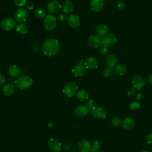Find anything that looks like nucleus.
<instances>
[{
	"label": "nucleus",
	"instance_id": "obj_6",
	"mask_svg": "<svg viewBox=\"0 0 152 152\" xmlns=\"http://www.w3.org/2000/svg\"><path fill=\"white\" fill-rule=\"evenodd\" d=\"M1 27L5 31H10L16 27V21L11 17H5L0 23Z\"/></svg>",
	"mask_w": 152,
	"mask_h": 152
},
{
	"label": "nucleus",
	"instance_id": "obj_48",
	"mask_svg": "<svg viewBox=\"0 0 152 152\" xmlns=\"http://www.w3.org/2000/svg\"><path fill=\"white\" fill-rule=\"evenodd\" d=\"M121 1H124V0H121Z\"/></svg>",
	"mask_w": 152,
	"mask_h": 152
},
{
	"label": "nucleus",
	"instance_id": "obj_11",
	"mask_svg": "<svg viewBox=\"0 0 152 152\" xmlns=\"http://www.w3.org/2000/svg\"><path fill=\"white\" fill-rule=\"evenodd\" d=\"M48 147L53 152H59L62 150V145L61 143L55 138H50L48 141Z\"/></svg>",
	"mask_w": 152,
	"mask_h": 152
},
{
	"label": "nucleus",
	"instance_id": "obj_34",
	"mask_svg": "<svg viewBox=\"0 0 152 152\" xmlns=\"http://www.w3.org/2000/svg\"><path fill=\"white\" fill-rule=\"evenodd\" d=\"M102 147V144L100 142V141H98V140H96L94 141L93 142L92 144H91V147L93 149L95 150H99Z\"/></svg>",
	"mask_w": 152,
	"mask_h": 152
},
{
	"label": "nucleus",
	"instance_id": "obj_15",
	"mask_svg": "<svg viewBox=\"0 0 152 152\" xmlns=\"http://www.w3.org/2000/svg\"><path fill=\"white\" fill-rule=\"evenodd\" d=\"M86 68L84 64L78 63L74 66L72 69V72L75 77H82L84 74L86 72Z\"/></svg>",
	"mask_w": 152,
	"mask_h": 152
},
{
	"label": "nucleus",
	"instance_id": "obj_41",
	"mask_svg": "<svg viewBox=\"0 0 152 152\" xmlns=\"http://www.w3.org/2000/svg\"><path fill=\"white\" fill-rule=\"evenodd\" d=\"M34 5L33 2H28L26 4V8L30 10H33L34 8Z\"/></svg>",
	"mask_w": 152,
	"mask_h": 152
},
{
	"label": "nucleus",
	"instance_id": "obj_25",
	"mask_svg": "<svg viewBox=\"0 0 152 152\" xmlns=\"http://www.w3.org/2000/svg\"><path fill=\"white\" fill-rule=\"evenodd\" d=\"M117 61V58L113 54H109L106 58V63L108 67L110 68L114 67L116 65Z\"/></svg>",
	"mask_w": 152,
	"mask_h": 152
},
{
	"label": "nucleus",
	"instance_id": "obj_47",
	"mask_svg": "<svg viewBox=\"0 0 152 152\" xmlns=\"http://www.w3.org/2000/svg\"><path fill=\"white\" fill-rule=\"evenodd\" d=\"M141 152H149V151H146V150H145V151H141Z\"/></svg>",
	"mask_w": 152,
	"mask_h": 152
},
{
	"label": "nucleus",
	"instance_id": "obj_17",
	"mask_svg": "<svg viewBox=\"0 0 152 152\" xmlns=\"http://www.w3.org/2000/svg\"><path fill=\"white\" fill-rule=\"evenodd\" d=\"M104 5V0H91L90 7L91 11L94 12L100 11Z\"/></svg>",
	"mask_w": 152,
	"mask_h": 152
},
{
	"label": "nucleus",
	"instance_id": "obj_42",
	"mask_svg": "<svg viewBox=\"0 0 152 152\" xmlns=\"http://www.w3.org/2000/svg\"><path fill=\"white\" fill-rule=\"evenodd\" d=\"M62 148H63V149H64L65 151H68V150H69L70 149L71 145H70L69 144H68V143H65V144H64L62 145Z\"/></svg>",
	"mask_w": 152,
	"mask_h": 152
},
{
	"label": "nucleus",
	"instance_id": "obj_43",
	"mask_svg": "<svg viewBox=\"0 0 152 152\" xmlns=\"http://www.w3.org/2000/svg\"><path fill=\"white\" fill-rule=\"evenodd\" d=\"M147 80H148V81L149 82L150 84H152V72L150 73L148 76V78H147Z\"/></svg>",
	"mask_w": 152,
	"mask_h": 152
},
{
	"label": "nucleus",
	"instance_id": "obj_13",
	"mask_svg": "<svg viewBox=\"0 0 152 152\" xmlns=\"http://www.w3.org/2000/svg\"><path fill=\"white\" fill-rule=\"evenodd\" d=\"M132 84L134 88L137 90H140L145 85V81L142 76L135 75L132 77Z\"/></svg>",
	"mask_w": 152,
	"mask_h": 152
},
{
	"label": "nucleus",
	"instance_id": "obj_10",
	"mask_svg": "<svg viewBox=\"0 0 152 152\" xmlns=\"http://www.w3.org/2000/svg\"><path fill=\"white\" fill-rule=\"evenodd\" d=\"M61 3L57 0H53L49 2L46 7L48 11L50 14H55L58 12L62 8Z\"/></svg>",
	"mask_w": 152,
	"mask_h": 152
},
{
	"label": "nucleus",
	"instance_id": "obj_16",
	"mask_svg": "<svg viewBox=\"0 0 152 152\" xmlns=\"http://www.w3.org/2000/svg\"><path fill=\"white\" fill-rule=\"evenodd\" d=\"M15 91H16L15 86L11 83H8L5 84L3 87L2 90V94L7 97H9L13 95L15 93Z\"/></svg>",
	"mask_w": 152,
	"mask_h": 152
},
{
	"label": "nucleus",
	"instance_id": "obj_49",
	"mask_svg": "<svg viewBox=\"0 0 152 152\" xmlns=\"http://www.w3.org/2000/svg\"><path fill=\"white\" fill-rule=\"evenodd\" d=\"M81 152H82V151H81Z\"/></svg>",
	"mask_w": 152,
	"mask_h": 152
},
{
	"label": "nucleus",
	"instance_id": "obj_39",
	"mask_svg": "<svg viewBox=\"0 0 152 152\" xmlns=\"http://www.w3.org/2000/svg\"><path fill=\"white\" fill-rule=\"evenodd\" d=\"M117 7H118V9H119V10H124V9L125 8L126 5H125V4L123 1H119V2L118 3Z\"/></svg>",
	"mask_w": 152,
	"mask_h": 152
},
{
	"label": "nucleus",
	"instance_id": "obj_28",
	"mask_svg": "<svg viewBox=\"0 0 152 152\" xmlns=\"http://www.w3.org/2000/svg\"><path fill=\"white\" fill-rule=\"evenodd\" d=\"M34 14L37 18L40 19L45 18V17L46 16L45 10L40 7H39L36 9V10L34 11Z\"/></svg>",
	"mask_w": 152,
	"mask_h": 152
},
{
	"label": "nucleus",
	"instance_id": "obj_46",
	"mask_svg": "<svg viewBox=\"0 0 152 152\" xmlns=\"http://www.w3.org/2000/svg\"><path fill=\"white\" fill-rule=\"evenodd\" d=\"M48 126L50 127V128L52 127V126H53V123H52V122H49V123L48 124Z\"/></svg>",
	"mask_w": 152,
	"mask_h": 152
},
{
	"label": "nucleus",
	"instance_id": "obj_4",
	"mask_svg": "<svg viewBox=\"0 0 152 152\" xmlns=\"http://www.w3.org/2000/svg\"><path fill=\"white\" fill-rule=\"evenodd\" d=\"M57 21L56 17L52 14L47 15L44 20L45 28L48 31H52L56 27Z\"/></svg>",
	"mask_w": 152,
	"mask_h": 152
},
{
	"label": "nucleus",
	"instance_id": "obj_35",
	"mask_svg": "<svg viewBox=\"0 0 152 152\" xmlns=\"http://www.w3.org/2000/svg\"><path fill=\"white\" fill-rule=\"evenodd\" d=\"M95 101L93 99H90L89 100L86 104V106L89 109H91L93 107L95 106Z\"/></svg>",
	"mask_w": 152,
	"mask_h": 152
},
{
	"label": "nucleus",
	"instance_id": "obj_29",
	"mask_svg": "<svg viewBox=\"0 0 152 152\" xmlns=\"http://www.w3.org/2000/svg\"><path fill=\"white\" fill-rule=\"evenodd\" d=\"M110 123H111V125L114 126H118L122 124V121L119 118L115 116L112 118L110 121Z\"/></svg>",
	"mask_w": 152,
	"mask_h": 152
},
{
	"label": "nucleus",
	"instance_id": "obj_1",
	"mask_svg": "<svg viewBox=\"0 0 152 152\" xmlns=\"http://www.w3.org/2000/svg\"><path fill=\"white\" fill-rule=\"evenodd\" d=\"M42 49L45 55L48 56H55L59 50V42L55 38L47 39L43 42Z\"/></svg>",
	"mask_w": 152,
	"mask_h": 152
},
{
	"label": "nucleus",
	"instance_id": "obj_27",
	"mask_svg": "<svg viewBox=\"0 0 152 152\" xmlns=\"http://www.w3.org/2000/svg\"><path fill=\"white\" fill-rule=\"evenodd\" d=\"M127 71L126 66L124 65H118L115 69V72L119 75H124Z\"/></svg>",
	"mask_w": 152,
	"mask_h": 152
},
{
	"label": "nucleus",
	"instance_id": "obj_19",
	"mask_svg": "<svg viewBox=\"0 0 152 152\" xmlns=\"http://www.w3.org/2000/svg\"><path fill=\"white\" fill-rule=\"evenodd\" d=\"M78 147L82 152H89L92 148L91 144L88 141L86 140H83L80 141L78 143Z\"/></svg>",
	"mask_w": 152,
	"mask_h": 152
},
{
	"label": "nucleus",
	"instance_id": "obj_20",
	"mask_svg": "<svg viewBox=\"0 0 152 152\" xmlns=\"http://www.w3.org/2000/svg\"><path fill=\"white\" fill-rule=\"evenodd\" d=\"M74 5L71 0H66L62 5V10L65 14H71L74 11Z\"/></svg>",
	"mask_w": 152,
	"mask_h": 152
},
{
	"label": "nucleus",
	"instance_id": "obj_12",
	"mask_svg": "<svg viewBox=\"0 0 152 152\" xmlns=\"http://www.w3.org/2000/svg\"><path fill=\"white\" fill-rule=\"evenodd\" d=\"M67 23L70 27L77 28L80 26L81 20L78 15L76 14H71L68 17Z\"/></svg>",
	"mask_w": 152,
	"mask_h": 152
},
{
	"label": "nucleus",
	"instance_id": "obj_21",
	"mask_svg": "<svg viewBox=\"0 0 152 152\" xmlns=\"http://www.w3.org/2000/svg\"><path fill=\"white\" fill-rule=\"evenodd\" d=\"M122 125L124 128L130 129L132 128L135 125V121L134 118L128 117L122 121Z\"/></svg>",
	"mask_w": 152,
	"mask_h": 152
},
{
	"label": "nucleus",
	"instance_id": "obj_3",
	"mask_svg": "<svg viewBox=\"0 0 152 152\" xmlns=\"http://www.w3.org/2000/svg\"><path fill=\"white\" fill-rule=\"evenodd\" d=\"M78 88V85L75 82L69 81L64 85L62 89V92L65 96L71 97L75 95V93H77Z\"/></svg>",
	"mask_w": 152,
	"mask_h": 152
},
{
	"label": "nucleus",
	"instance_id": "obj_31",
	"mask_svg": "<svg viewBox=\"0 0 152 152\" xmlns=\"http://www.w3.org/2000/svg\"><path fill=\"white\" fill-rule=\"evenodd\" d=\"M108 52V49L107 47L104 46L103 45H100L99 47V52L100 53V54H101L102 55H105L107 54Z\"/></svg>",
	"mask_w": 152,
	"mask_h": 152
},
{
	"label": "nucleus",
	"instance_id": "obj_36",
	"mask_svg": "<svg viewBox=\"0 0 152 152\" xmlns=\"http://www.w3.org/2000/svg\"><path fill=\"white\" fill-rule=\"evenodd\" d=\"M58 19L61 21H64L65 20H67V18H68V17L67 15H66L65 13H60L59 15H58Z\"/></svg>",
	"mask_w": 152,
	"mask_h": 152
},
{
	"label": "nucleus",
	"instance_id": "obj_14",
	"mask_svg": "<svg viewBox=\"0 0 152 152\" xmlns=\"http://www.w3.org/2000/svg\"><path fill=\"white\" fill-rule=\"evenodd\" d=\"M117 40L116 36L113 34H107L102 39V45L106 47L113 45Z\"/></svg>",
	"mask_w": 152,
	"mask_h": 152
},
{
	"label": "nucleus",
	"instance_id": "obj_18",
	"mask_svg": "<svg viewBox=\"0 0 152 152\" xmlns=\"http://www.w3.org/2000/svg\"><path fill=\"white\" fill-rule=\"evenodd\" d=\"M89 110L90 109L86 105L79 106H77L74 109V113L77 116L82 117L87 115L89 112Z\"/></svg>",
	"mask_w": 152,
	"mask_h": 152
},
{
	"label": "nucleus",
	"instance_id": "obj_7",
	"mask_svg": "<svg viewBox=\"0 0 152 152\" xmlns=\"http://www.w3.org/2000/svg\"><path fill=\"white\" fill-rule=\"evenodd\" d=\"M102 44V39L99 35L90 36L87 39V45L92 48H97Z\"/></svg>",
	"mask_w": 152,
	"mask_h": 152
},
{
	"label": "nucleus",
	"instance_id": "obj_8",
	"mask_svg": "<svg viewBox=\"0 0 152 152\" xmlns=\"http://www.w3.org/2000/svg\"><path fill=\"white\" fill-rule=\"evenodd\" d=\"M91 113L96 119H103L106 116V111L102 106H94L91 109Z\"/></svg>",
	"mask_w": 152,
	"mask_h": 152
},
{
	"label": "nucleus",
	"instance_id": "obj_38",
	"mask_svg": "<svg viewBox=\"0 0 152 152\" xmlns=\"http://www.w3.org/2000/svg\"><path fill=\"white\" fill-rule=\"evenodd\" d=\"M146 141L148 144H152V133H149L145 137Z\"/></svg>",
	"mask_w": 152,
	"mask_h": 152
},
{
	"label": "nucleus",
	"instance_id": "obj_45",
	"mask_svg": "<svg viewBox=\"0 0 152 152\" xmlns=\"http://www.w3.org/2000/svg\"><path fill=\"white\" fill-rule=\"evenodd\" d=\"M89 152H101V151L99 150H95V149L91 148Z\"/></svg>",
	"mask_w": 152,
	"mask_h": 152
},
{
	"label": "nucleus",
	"instance_id": "obj_44",
	"mask_svg": "<svg viewBox=\"0 0 152 152\" xmlns=\"http://www.w3.org/2000/svg\"><path fill=\"white\" fill-rule=\"evenodd\" d=\"M141 97H142V94H141V93H138L137 95V99L138 100H140V99H141Z\"/></svg>",
	"mask_w": 152,
	"mask_h": 152
},
{
	"label": "nucleus",
	"instance_id": "obj_37",
	"mask_svg": "<svg viewBox=\"0 0 152 152\" xmlns=\"http://www.w3.org/2000/svg\"><path fill=\"white\" fill-rule=\"evenodd\" d=\"M135 94H136V89L135 88L131 87V88L128 89V92H127V94L129 96H134Z\"/></svg>",
	"mask_w": 152,
	"mask_h": 152
},
{
	"label": "nucleus",
	"instance_id": "obj_33",
	"mask_svg": "<svg viewBox=\"0 0 152 152\" xmlns=\"http://www.w3.org/2000/svg\"><path fill=\"white\" fill-rule=\"evenodd\" d=\"M14 3L17 7H23L27 4V0H14Z\"/></svg>",
	"mask_w": 152,
	"mask_h": 152
},
{
	"label": "nucleus",
	"instance_id": "obj_23",
	"mask_svg": "<svg viewBox=\"0 0 152 152\" xmlns=\"http://www.w3.org/2000/svg\"><path fill=\"white\" fill-rule=\"evenodd\" d=\"M76 98L80 101H86L89 98V93L86 90H80L76 93Z\"/></svg>",
	"mask_w": 152,
	"mask_h": 152
},
{
	"label": "nucleus",
	"instance_id": "obj_9",
	"mask_svg": "<svg viewBox=\"0 0 152 152\" xmlns=\"http://www.w3.org/2000/svg\"><path fill=\"white\" fill-rule=\"evenodd\" d=\"M84 65L88 69H96L99 66V61L95 57L89 56L84 59Z\"/></svg>",
	"mask_w": 152,
	"mask_h": 152
},
{
	"label": "nucleus",
	"instance_id": "obj_32",
	"mask_svg": "<svg viewBox=\"0 0 152 152\" xmlns=\"http://www.w3.org/2000/svg\"><path fill=\"white\" fill-rule=\"evenodd\" d=\"M129 107L132 110H137L140 107V103L138 101L132 102L131 103Z\"/></svg>",
	"mask_w": 152,
	"mask_h": 152
},
{
	"label": "nucleus",
	"instance_id": "obj_22",
	"mask_svg": "<svg viewBox=\"0 0 152 152\" xmlns=\"http://www.w3.org/2000/svg\"><path fill=\"white\" fill-rule=\"evenodd\" d=\"M96 32L97 35L102 36H104L107 34L108 32V27L103 24H99L96 27Z\"/></svg>",
	"mask_w": 152,
	"mask_h": 152
},
{
	"label": "nucleus",
	"instance_id": "obj_24",
	"mask_svg": "<svg viewBox=\"0 0 152 152\" xmlns=\"http://www.w3.org/2000/svg\"><path fill=\"white\" fill-rule=\"evenodd\" d=\"M8 72L9 75L12 78H17L18 77L20 71L18 66L16 65H11L9 66Z\"/></svg>",
	"mask_w": 152,
	"mask_h": 152
},
{
	"label": "nucleus",
	"instance_id": "obj_30",
	"mask_svg": "<svg viewBox=\"0 0 152 152\" xmlns=\"http://www.w3.org/2000/svg\"><path fill=\"white\" fill-rule=\"evenodd\" d=\"M112 74V68L107 67L105 68L103 71V75L105 77H109Z\"/></svg>",
	"mask_w": 152,
	"mask_h": 152
},
{
	"label": "nucleus",
	"instance_id": "obj_2",
	"mask_svg": "<svg viewBox=\"0 0 152 152\" xmlns=\"http://www.w3.org/2000/svg\"><path fill=\"white\" fill-rule=\"evenodd\" d=\"M33 80L29 76H21L15 81V85L20 90L29 88L33 84Z\"/></svg>",
	"mask_w": 152,
	"mask_h": 152
},
{
	"label": "nucleus",
	"instance_id": "obj_40",
	"mask_svg": "<svg viewBox=\"0 0 152 152\" xmlns=\"http://www.w3.org/2000/svg\"><path fill=\"white\" fill-rule=\"evenodd\" d=\"M5 81H6L5 76L4 74L0 73V84H2L5 83Z\"/></svg>",
	"mask_w": 152,
	"mask_h": 152
},
{
	"label": "nucleus",
	"instance_id": "obj_26",
	"mask_svg": "<svg viewBox=\"0 0 152 152\" xmlns=\"http://www.w3.org/2000/svg\"><path fill=\"white\" fill-rule=\"evenodd\" d=\"M17 32L20 34H25L28 32V27L24 23H19L15 27Z\"/></svg>",
	"mask_w": 152,
	"mask_h": 152
},
{
	"label": "nucleus",
	"instance_id": "obj_5",
	"mask_svg": "<svg viewBox=\"0 0 152 152\" xmlns=\"http://www.w3.org/2000/svg\"><path fill=\"white\" fill-rule=\"evenodd\" d=\"M28 17V11L26 8H20L17 10L14 13V20L20 23H24Z\"/></svg>",
	"mask_w": 152,
	"mask_h": 152
}]
</instances>
